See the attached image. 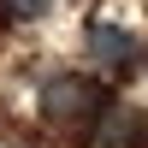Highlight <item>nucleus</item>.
Segmentation results:
<instances>
[{"instance_id":"nucleus-1","label":"nucleus","mask_w":148,"mask_h":148,"mask_svg":"<svg viewBox=\"0 0 148 148\" xmlns=\"http://www.w3.org/2000/svg\"><path fill=\"white\" fill-rule=\"evenodd\" d=\"M101 107H107V89L83 71H53L42 83V119L53 130H89L101 119Z\"/></svg>"},{"instance_id":"nucleus-2","label":"nucleus","mask_w":148,"mask_h":148,"mask_svg":"<svg viewBox=\"0 0 148 148\" xmlns=\"http://www.w3.org/2000/svg\"><path fill=\"white\" fill-rule=\"evenodd\" d=\"M148 142V119L130 101H107L101 119L89 125V148H142Z\"/></svg>"},{"instance_id":"nucleus-3","label":"nucleus","mask_w":148,"mask_h":148,"mask_svg":"<svg viewBox=\"0 0 148 148\" xmlns=\"http://www.w3.org/2000/svg\"><path fill=\"white\" fill-rule=\"evenodd\" d=\"M83 47H89V59H95L101 71H113V77L136 65V36L119 30V24H107V18H101V24H89V42H83Z\"/></svg>"},{"instance_id":"nucleus-4","label":"nucleus","mask_w":148,"mask_h":148,"mask_svg":"<svg viewBox=\"0 0 148 148\" xmlns=\"http://www.w3.org/2000/svg\"><path fill=\"white\" fill-rule=\"evenodd\" d=\"M47 6H53V0H0V12H6L12 24H36Z\"/></svg>"}]
</instances>
